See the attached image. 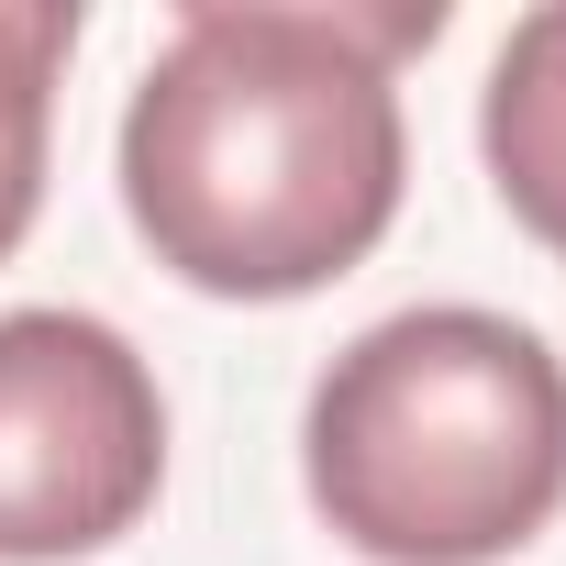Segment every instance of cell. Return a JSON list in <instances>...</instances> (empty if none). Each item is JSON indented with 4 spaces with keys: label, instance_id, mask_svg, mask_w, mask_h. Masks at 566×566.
<instances>
[{
    "label": "cell",
    "instance_id": "3957f363",
    "mask_svg": "<svg viewBox=\"0 0 566 566\" xmlns=\"http://www.w3.org/2000/svg\"><path fill=\"white\" fill-rule=\"evenodd\" d=\"M167 489L156 367L101 312H0V566L123 544Z\"/></svg>",
    "mask_w": 566,
    "mask_h": 566
},
{
    "label": "cell",
    "instance_id": "277c9868",
    "mask_svg": "<svg viewBox=\"0 0 566 566\" xmlns=\"http://www.w3.org/2000/svg\"><path fill=\"white\" fill-rule=\"evenodd\" d=\"M478 156L511 200V222L533 244L566 255V0L511 23V45L489 56V101H478Z\"/></svg>",
    "mask_w": 566,
    "mask_h": 566
},
{
    "label": "cell",
    "instance_id": "7a4b0ae2",
    "mask_svg": "<svg viewBox=\"0 0 566 566\" xmlns=\"http://www.w3.org/2000/svg\"><path fill=\"white\" fill-rule=\"evenodd\" d=\"M301 478L367 566H500L566 511V367L511 312H389L312 378Z\"/></svg>",
    "mask_w": 566,
    "mask_h": 566
},
{
    "label": "cell",
    "instance_id": "5b68a950",
    "mask_svg": "<svg viewBox=\"0 0 566 566\" xmlns=\"http://www.w3.org/2000/svg\"><path fill=\"white\" fill-rule=\"evenodd\" d=\"M67 45H78L67 0H0V255L34 233V200H45V134H56Z\"/></svg>",
    "mask_w": 566,
    "mask_h": 566
},
{
    "label": "cell",
    "instance_id": "6da1fadb",
    "mask_svg": "<svg viewBox=\"0 0 566 566\" xmlns=\"http://www.w3.org/2000/svg\"><path fill=\"white\" fill-rule=\"evenodd\" d=\"M444 0H189L123 101V211L211 301H301L378 255L411 178L400 56Z\"/></svg>",
    "mask_w": 566,
    "mask_h": 566
}]
</instances>
